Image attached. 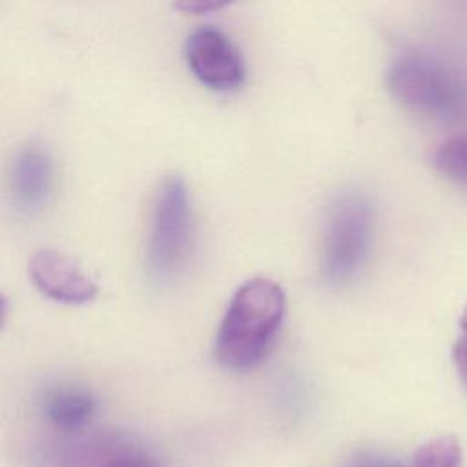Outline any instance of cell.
I'll list each match as a JSON object with an SVG mask.
<instances>
[{
	"instance_id": "obj_1",
	"label": "cell",
	"mask_w": 467,
	"mask_h": 467,
	"mask_svg": "<svg viewBox=\"0 0 467 467\" xmlns=\"http://www.w3.org/2000/svg\"><path fill=\"white\" fill-rule=\"evenodd\" d=\"M286 296L279 283L252 277L237 286L219 323L213 356L228 370L257 367L272 348L283 325Z\"/></svg>"
},
{
	"instance_id": "obj_2",
	"label": "cell",
	"mask_w": 467,
	"mask_h": 467,
	"mask_svg": "<svg viewBox=\"0 0 467 467\" xmlns=\"http://www.w3.org/2000/svg\"><path fill=\"white\" fill-rule=\"evenodd\" d=\"M385 84L392 99L416 115L440 122L467 119V77L434 57H398L387 69Z\"/></svg>"
},
{
	"instance_id": "obj_3",
	"label": "cell",
	"mask_w": 467,
	"mask_h": 467,
	"mask_svg": "<svg viewBox=\"0 0 467 467\" xmlns=\"http://www.w3.org/2000/svg\"><path fill=\"white\" fill-rule=\"evenodd\" d=\"M374 239V208L370 201L347 192L337 195L323 221L319 274L328 286L350 283L365 266Z\"/></svg>"
},
{
	"instance_id": "obj_4",
	"label": "cell",
	"mask_w": 467,
	"mask_h": 467,
	"mask_svg": "<svg viewBox=\"0 0 467 467\" xmlns=\"http://www.w3.org/2000/svg\"><path fill=\"white\" fill-rule=\"evenodd\" d=\"M193 241V212L188 184L182 175L170 173L155 193L146 270L151 281L166 283L186 265Z\"/></svg>"
},
{
	"instance_id": "obj_5",
	"label": "cell",
	"mask_w": 467,
	"mask_h": 467,
	"mask_svg": "<svg viewBox=\"0 0 467 467\" xmlns=\"http://www.w3.org/2000/svg\"><path fill=\"white\" fill-rule=\"evenodd\" d=\"M184 58L192 75L208 89L235 91L244 84L246 66L241 51L213 26L197 27L188 35Z\"/></svg>"
},
{
	"instance_id": "obj_6",
	"label": "cell",
	"mask_w": 467,
	"mask_h": 467,
	"mask_svg": "<svg viewBox=\"0 0 467 467\" xmlns=\"http://www.w3.org/2000/svg\"><path fill=\"white\" fill-rule=\"evenodd\" d=\"M27 274L35 288L62 305H86L95 299L97 283L69 255L44 248L31 255Z\"/></svg>"
},
{
	"instance_id": "obj_7",
	"label": "cell",
	"mask_w": 467,
	"mask_h": 467,
	"mask_svg": "<svg viewBox=\"0 0 467 467\" xmlns=\"http://www.w3.org/2000/svg\"><path fill=\"white\" fill-rule=\"evenodd\" d=\"M9 188L20 212L33 213L46 206L55 190V162L42 144L29 142L15 153Z\"/></svg>"
},
{
	"instance_id": "obj_8",
	"label": "cell",
	"mask_w": 467,
	"mask_h": 467,
	"mask_svg": "<svg viewBox=\"0 0 467 467\" xmlns=\"http://www.w3.org/2000/svg\"><path fill=\"white\" fill-rule=\"evenodd\" d=\"M97 410V398L88 387L62 383L51 387L42 400L44 418L60 431H80Z\"/></svg>"
},
{
	"instance_id": "obj_9",
	"label": "cell",
	"mask_w": 467,
	"mask_h": 467,
	"mask_svg": "<svg viewBox=\"0 0 467 467\" xmlns=\"http://www.w3.org/2000/svg\"><path fill=\"white\" fill-rule=\"evenodd\" d=\"M462 449L456 438L440 436L423 443L410 458L409 463L396 467H460Z\"/></svg>"
},
{
	"instance_id": "obj_10",
	"label": "cell",
	"mask_w": 467,
	"mask_h": 467,
	"mask_svg": "<svg viewBox=\"0 0 467 467\" xmlns=\"http://www.w3.org/2000/svg\"><path fill=\"white\" fill-rule=\"evenodd\" d=\"M432 162L441 175L467 188V137L443 142L436 150Z\"/></svg>"
},
{
	"instance_id": "obj_11",
	"label": "cell",
	"mask_w": 467,
	"mask_h": 467,
	"mask_svg": "<svg viewBox=\"0 0 467 467\" xmlns=\"http://www.w3.org/2000/svg\"><path fill=\"white\" fill-rule=\"evenodd\" d=\"M452 361L458 370L460 381L467 389V306L460 317V336L452 347Z\"/></svg>"
},
{
	"instance_id": "obj_12",
	"label": "cell",
	"mask_w": 467,
	"mask_h": 467,
	"mask_svg": "<svg viewBox=\"0 0 467 467\" xmlns=\"http://www.w3.org/2000/svg\"><path fill=\"white\" fill-rule=\"evenodd\" d=\"M235 0H173V9L186 15H206L226 7Z\"/></svg>"
},
{
	"instance_id": "obj_13",
	"label": "cell",
	"mask_w": 467,
	"mask_h": 467,
	"mask_svg": "<svg viewBox=\"0 0 467 467\" xmlns=\"http://www.w3.org/2000/svg\"><path fill=\"white\" fill-rule=\"evenodd\" d=\"M99 467H159L153 460L137 452H119L109 456Z\"/></svg>"
},
{
	"instance_id": "obj_14",
	"label": "cell",
	"mask_w": 467,
	"mask_h": 467,
	"mask_svg": "<svg viewBox=\"0 0 467 467\" xmlns=\"http://www.w3.org/2000/svg\"><path fill=\"white\" fill-rule=\"evenodd\" d=\"M341 467H396V463L379 454L361 451V452H356L354 456H350Z\"/></svg>"
}]
</instances>
